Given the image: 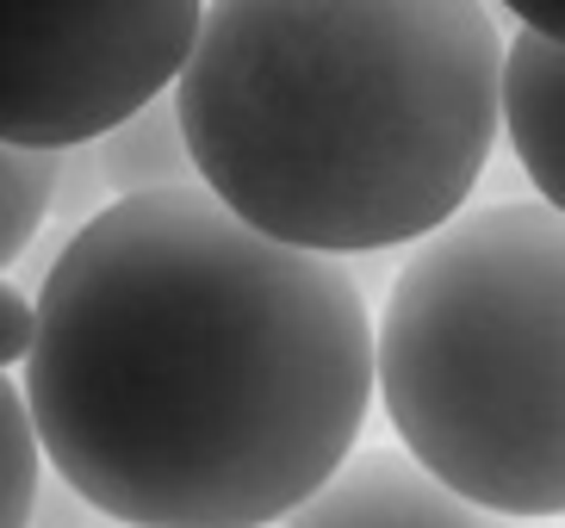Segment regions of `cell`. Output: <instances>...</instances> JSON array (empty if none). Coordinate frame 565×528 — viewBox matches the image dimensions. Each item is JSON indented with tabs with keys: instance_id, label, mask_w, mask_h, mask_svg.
Here are the masks:
<instances>
[{
	"instance_id": "obj_5",
	"label": "cell",
	"mask_w": 565,
	"mask_h": 528,
	"mask_svg": "<svg viewBox=\"0 0 565 528\" xmlns=\"http://www.w3.org/2000/svg\"><path fill=\"white\" fill-rule=\"evenodd\" d=\"M280 528H529V522H503V516L472 510L466 497L441 492L416 461H404L398 447H361Z\"/></svg>"
},
{
	"instance_id": "obj_4",
	"label": "cell",
	"mask_w": 565,
	"mask_h": 528,
	"mask_svg": "<svg viewBox=\"0 0 565 528\" xmlns=\"http://www.w3.org/2000/svg\"><path fill=\"white\" fill-rule=\"evenodd\" d=\"M200 19V0H0V144H100L174 94Z\"/></svg>"
},
{
	"instance_id": "obj_3",
	"label": "cell",
	"mask_w": 565,
	"mask_h": 528,
	"mask_svg": "<svg viewBox=\"0 0 565 528\" xmlns=\"http://www.w3.org/2000/svg\"><path fill=\"white\" fill-rule=\"evenodd\" d=\"M373 404L398 454L503 522H565V218L466 205L373 311Z\"/></svg>"
},
{
	"instance_id": "obj_6",
	"label": "cell",
	"mask_w": 565,
	"mask_h": 528,
	"mask_svg": "<svg viewBox=\"0 0 565 528\" xmlns=\"http://www.w3.org/2000/svg\"><path fill=\"white\" fill-rule=\"evenodd\" d=\"M503 137L534 199L565 218V50L522 25L503 44Z\"/></svg>"
},
{
	"instance_id": "obj_10",
	"label": "cell",
	"mask_w": 565,
	"mask_h": 528,
	"mask_svg": "<svg viewBox=\"0 0 565 528\" xmlns=\"http://www.w3.org/2000/svg\"><path fill=\"white\" fill-rule=\"evenodd\" d=\"M32 342H38V293H25L19 281H0V380L32 361Z\"/></svg>"
},
{
	"instance_id": "obj_8",
	"label": "cell",
	"mask_w": 565,
	"mask_h": 528,
	"mask_svg": "<svg viewBox=\"0 0 565 528\" xmlns=\"http://www.w3.org/2000/svg\"><path fill=\"white\" fill-rule=\"evenodd\" d=\"M56 162L63 156H32V149L0 144V281H7L13 262H25V249L51 224Z\"/></svg>"
},
{
	"instance_id": "obj_11",
	"label": "cell",
	"mask_w": 565,
	"mask_h": 528,
	"mask_svg": "<svg viewBox=\"0 0 565 528\" xmlns=\"http://www.w3.org/2000/svg\"><path fill=\"white\" fill-rule=\"evenodd\" d=\"M515 25L565 50V7H529V13H515Z\"/></svg>"
},
{
	"instance_id": "obj_9",
	"label": "cell",
	"mask_w": 565,
	"mask_h": 528,
	"mask_svg": "<svg viewBox=\"0 0 565 528\" xmlns=\"http://www.w3.org/2000/svg\"><path fill=\"white\" fill-rule=\"evenodd\" d=\"M44 492V454H38L25 392L0 380V528H32Z\"/></svg>"
},
{
	"instance_id": "obj_2",
	"label": "cell",
	"mask_w": 565,
	"mask_h": 528,
	"mask_svg": "<svg viewBox=\"0 0 565 528\" xmlns=\"http://www.w3.org/2000/svg\"><path fill=\"white\" fill-rule=\"evenodd\" d=\"M503 44L479 0H217L174 82L193 175L267 243L411 255L491 168Z\"/></svg>"
},
{
	"instance_id": "obj_1",
	"label": "cell",
	"mask_w": 565,
	"mask_h": 528,
	"mask_svg": "<svg viewBox=\"0 0 565 528\" xmlns=\"http://www.w3.org/2000/svg\"><path fill=\"white\" fill-rule=\"evenodd\" d=\"M19 392L51 479L106 528H280L361 454L366 286L205 187L113 199L38 274Z\"/></svg>"
},
{
	"instance_id": "obj_12",
	"label": "cell",
	"mask_w": 565,
	"mask_h": 528,
	"mask_svg": "<svg viewBox=\"0 0 565 528\" xmlns=\"http://www.w3.org/2000/svg\"><path fill=\"white\" fill-rule=\"evenodd\" d=\"M100 528H106V522H100Z\"/></svg>"
},
{
	"instance_id": "obj_7",
	"label": "cell",
	"mask_w": 565,
	"mask_h": 528,
	"mask_svg": "<svg viewBox=\"0 0 565 528\" xmlns=\"http://www.w3.org/2000/svg\"><path fill=\"white\" fill-rule=\"evenodd\" d=\"M94 162H100L106 199H150V193L200 187L193 156H186V137H181L174 94H162L156 106H143L137 118H125L118 131H106L100 144H94Z\"/></svg>"
}]
</instances>
